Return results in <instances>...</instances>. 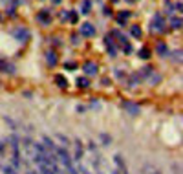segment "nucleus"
<instances>
[{
  "label": "nucleus",
  "mask_w": 183,
  "mask_h": 174,
  "mask_svg": "<svg viewBox=\"0 0 183 174\" xmlns=\"http://www.w3.org/2000/svg\"><path fill=\"white\" fill-rule=\"evenodd\" d=\"M27 174H38V172H33V171H29V172H27Z\"/></svg>",
  "instance_id": "c85d7f7f"
},
{
  "label": "nucleus",
  "mask_w": 183,
  "mask_h": 174,
  "mask_svg": "<svg viewBox=\"0 0 183 174\" xmlns=\"http://www.w3.org/2000/svg\"><path fill=\"white\" fill-rule=\"evenodd\" d=\"M77 84H79L81 88H88V86H90L88 79H84V77H79V79H77Z\"/></svg>",
  "instance_id": "dca6fc26"
},
{
  "label": "nucleus",
  "mask_w": 183,
  "mask_h": 174,
  "mask_svg": "<svg viewBox=\"0 0 183 174\" xmlns=\"http://www.w3.org/2000/svg\"><path fill=\"white\" fill-rule=\"evenodd\" d=\"M11 35H13L18 42H27V40H29V31H27L26 28H16V29L11 31Z\"/></svg>",
  "instance_id": "f257e3e1"
},
{
  "label": "nucleus",
  "mask_w": 183,
  "mask_h": 174,
  "mask_svg": "<svg viewBox=\"0 0 183 174\" xmlns=\"http://www.w3.org/2000/svg\"><path fill=\"white\" fill-rule=\"evenodd\" d=\"M123 108H125V110H128L132 116L139 114V106H137V105H134V103H130V101H123Z\"/></svg>",
  "instance_id": "423d86ee"
},
{
  "label": "nucleus",
  "mask_w": 183,
  "mask_h": 174,
  "mask_svg": "<svg viewBox=\"0 0 183 174\" xmlns=\"http://www.w3.org/2000/svg\"><path fill=\"white\" fill-rule=\"evenodd\" d=\"M128 17H130V11H119V15H117V22H119V24H123Z\"/></svg>",
  "instance_id": "9b49d317"
},
{
  "label": "nucleus",
  "mask_w": 183,
  "mask_h": 174,
  "mask_svg": "<svg viewBox=\"0 0 183 174\" xmlns=\"http://www.w3.org/2000/svg\"><path fill=\"white\" fill-rule=\"evenodd\" d=\"M68 172H70V174H77V171H75L73 165H71V167H68Z\"/></svg>",
  "instance_id": "cd10ccee"
},
{
  "label": "nucleus",
  "mask_w": 183,
  "mask_h": 174,
  "mask_svg": "<svg viewBox=\"0 0 183 174\" xmlns=\"http://www.w3.org/2000/svg\"><path fill=\"white\" fill-rule=\"evenodd\" d=\"M42 145H46L49 150H55V145H53V141H51L48 136H44V138H42Z\"/></svg>",
  "instance_id": "f8f14e48"
},
{
  "label": "nucleus",
  "mask_w": 183,
  "mask_h": 174,
  "mask_svg": "<svg viewBox=\"0 0 183 174\" xmlns=\"http://www.w3.org/2000/svg\"><path fill=\"white\" fill-rule=\"evenodd\" d=\"M174 61H176V62H178V61H181V50L174 51Z\"/></svg>",
  "instance_id": "5701e85b"
},
{
  "label": "nucleus",
  "mask_w": 183,
  "mask_h": 174,
  "mask_svg": "<svg viewBox=\"0 0 183 174\" xmlns=\"http://www.w3.org/2000/svg\"><path fill=\"white\" fill-rule=\"evenodd\" d=\"M57 150V156H59V161L68 169V167H71V160H70V156H68V152L64 150V149H55Z\"/></svg>",
  "instance_id": "f03ea898"
},
{
  "label": "nucleus",
  "mask_w": 183,
  "mask_h": 174,
  "mask_svg": "<svg viewBox=\"0 0 183 174\" xmlns=\"http://www.w3.org/2000/svg\"><path fill=\"white\" fill-rule=\"evenodd\" d=\"M46 61H48V64H49V66H55V64H57V55H55V51H51V50H49V51L46 53Z\"/></svg>",
  "instance_id": "0eeeda50"
},
{
  "label": "nucleus",
  "mask_w": 183,
  "mask_h": 174,
  "mask_svg": "<svg viewBox=\"0 0 183 174\" xmlns=\"http://www.w3.org/2000/svg\"><path fill=\"white\" fill-rule=\"evenodd\" d=\"M181 18H178V17H172V20H170V26L174 28V29H180L181 28Z\"/></svg>",
  "instance_id": "ddd939ff"
},
{
  "label": "nucleus",
  "mask_w": 183,
  "mask_h": 174,
  "mask_svg": "<svg viewBox=\"0 0 183 174\" xmlns=\"http://www.w3.org/2000/svg\"><path fill=\"white\" fill-rule=\"evenodd\" d=\"M38 20H42V22H49V15H48V11H40Z\"/></svg>",
  "instance_id": "a211bd4d"
},
{
  "label": "nucleus",
  "mask_w": 183,
  "mask_h": 174,
  "mask_svg": "<svg viewBox=\"0 0 183 174\" xmlns=\"http://www.w3.org/2000/svg\"><path fill=\"white\" fill-rule=\"evenodd\" d=\"M70 18V11H64V13H60V20H68Z\"/></svg>",
  "instance_id": "b1692460"
},
{
  "label": "nucleus",
  "mask_w": 183,
  "mask_h": 174,
  "mask_svg": "<svg viewBox=\"0 0 183 174\" xmlns=\"http://www.w3.org/2000/svg\"><path fill=\"white\" fill-rule=\"evenodd\" d=\"M55 83L59 84V88H66V86H68V81H66L62 75H55Z\"/></svg>",
  "instance_id": "9d476101"
},
{
  "label": "nucleus",
  "mask_w": 183,
  "mask_h": 174,
  "mask_svg": "<svg viewBox=\"0 0 183 174\" xmlns=\"http://www.w3.org/2000/svg\"><path fill=\"white\" fill-rule=\"evenodd\" d=\"M104 44L108 46V51H110V55L114 57V55H115V48H114V42H112V39H110V37H104Z\"/></svg>",
  "instance_id": "6e6552de"
},
{
  "label": "nucleus",
  "mask_w": 183,
  "mask_h": 174,
  "mask_svg": "<svg viewBox=\"0 0 183 174\" xmlns=\"http://www.w3.org/2000/svg\"><path fill=\"white\" fill-rule=\"evenodd\" d=\"M4 174H15V171L9 169V167H4Z\"/></svg>",
  "instance_id": "bb28decb"
},
{
  "label": "nucleus",
  "mask_w": 183,
  "mask_h": 174,
  "mask_svg": "<svg viewBox=\"0 0 183 174\" xmlns=\"http://www.w3.org/2000/svg\"><path fill=\"white\" fill-rule=\"evenodd\" d=\"M81 158H82V147H81V141L77 139V150H75V160L79 161Z\"/></svg>",
  "instance_id": "4468645a"
},
{
  "label": "nucleus",
  "mask_w": 183,
  "mask_h": 174,
  "mask_svg": "<svg viewBox=\"0 0 183 174\" xmlns=\"http://www.w3.org/2000/svg\"><path fill=\"white\" fill-rule=\"evenodd\" d=\"M81 35H84V37H93V35H95V28L86 22V24L81 26Z\"/></svg>",
  "instance_id": "39448f33"
},
{
  "label": "nucleus",
  "mask_w": 183,
  "mask_h": 174,
  "mask_svg": "<svg viewBox=\"0 0 183 174\" xmlns=\"http://www.w3.org/2000/svg\"><path fill=\"white\" fill-rule=\"evenodd\" d=\"M152 28H156V31H159V33L165 31V20H163V17H161L159 13L154 15V18H152Z\"/></svg>",
  "instance_id": "7ed1b4c3"
},
{
  "label": "nucleus",
  "mask_w": 183,
  "mask_h": 174,
  "mask_svg": "<svg viewBox=\"0 0 183 174\" xmlns=\"http://www.w3.org/2000/svg\"><path fill=\"white\" fill-rule=\"evenodd\" d=\"M139 57H141V59H148V57H150V51H148L147 48H143V50L139 51Z\"/></svg>",
  "instance_id": "412c9836"
},
{
  "label": "nucleus",
  "mask_w": 183,
  "mask_h": 174,
  "mask_svg": "<svg viewBox=\"0 0 183 174\" xmlns=\"http://www.w3.org/2000/svg\"><path fill=\"white\" fill-rule=\"evenodd\" d=\"M130 33L134 35V37H141V29H139V26H132V29H130Z\"/></svg>",
  "instance_id": "6ab92c4d"
},
{
  "label": "nucleus",
  "mask_w": 183,
  "mask_h": 174,
  "mask_svg": "<svg viewBox=\"0 0 183 174\" xmlns=\"http://www.w3.org/2000/svg\"><path fill=\"white\" fill-rule=\"evenodd\" d=\"M101 139H103V143H106V145L112 141V139H110V136H106V134H103V136H101Z\"/></svg>",
  "instance_id": "393cba45"
},
{
  "label": "nucleus",
  "mask_w": 183,
  "mask_h": 174,
  "mask_svg": "<svg viewBox=\"0 0 183 174\" xmlns=\"http://www.w3.org/2000/svg\"><path fill=\"white\" fill-rule=\"evenodd\" d=\"M57 139H59L60 143H64V145H68V138H66V136H62V134H59V136H57Z\"/></svg>",
  "instance_id": "4be33fe9"
},
{
  "label": "nucleus",
  "mask_w": 183,
  "mask_h": 174,
  "mask_svg": "<svg viewBox=\"0 0 183 174\" xmlns=\"http://www.w3.org/2000/svg\"><path fill=\"white\" fill-rule=\"evenodd\" d=\"M66 68H68V70H75L77 64H73V62H66Z\"/></svg>",
  "instance_id": "a878e982"
},
{
  "label": "nucleus",
  "mask_w": 183,
  "mask_h": 174,
  "mask_svg": "<svg viewBox=\"0 0 183 174\" xmlns=\"http://www.w3.org/2000/svg\"><path fill=\"white\" fill-rule=\"evenodd\" d=\"M82 70H84V73L86 75H97V64L95 62H92V61H88V62H84V66H82Z\"/></svg>",
  "instance_id": "20e7f679"
},
{
  "label": "nucleus",
  "mask_w": 183,
  "mask_h": 174,
  "mask_svg": "<svg viewBox=\"0 0 183 174\" xmlns=\"http://www.w3.org/2000/svg\"><path fill=\"white\" fill-rule=\"evenodd\" d=\"M90 7H92V2H90V0H84V2H82V13H84V15H88Z\"/></svg>",
  "instance_id": "f3484780"
},
{
  "label": "nucleus",
  "mask_w": 183,
  "mask_h": 174,
  "mask_svg": "<svg viewBox=\"0 0 183 174\" xmlns=\"http://www.w3.org/2000/svg\"><path fill=\"white\" fill-rule=\"evenodd\" d=\"M0 68H2V70H7V73H13V72H15V66H13V64H7V62H0Z\"/></svg>",
  "instance_id": "2eb2a0df"
},
{
  "label": "nucleus",
  "mask_w": 183,
  "mask_h": 174,
  "mask_svg": "<svg viewBox=\"0 0 183 174\" xmlns=\"http://www.w3.org/2000/svg\"><path fill=\"white\" fill-rule=\"evenodd\" d=\"M53 2H55V4H59V2H60V0H53Z\"/></svg>",
  "instance_id": "c756f323"
},
{
  "label": "nucleus",
  "mask_w": 183,
  "mask_h": 174,
  "mask_svg": "<svg viewBox=\"0 0 183 174\" xmlns=\"http://www.w3.org/2000/svg\"><path fill=\"white\" fill-rule=\"evenodd\" d=\"M156 50H158V53H159L161 57H165V55H167V51H169V50H167V46H165V42H158Z\"/></svg>",
  "instance_id": "1a4fd4ad"
},
{
  "label": "nucleus",
  "mask_w": 183,
  "mask_h": 174,
  "mask_svg": "<svg viewBox=\"0 0 183 174\" xmlns=\"http://www.w3.org/2000/svg\"><path fill=\"white\" fill-rule=\"evenodd\" d=\"M40 172L42 174H55L51 171V167H48V165H40Z\"/></svg>",
  "instance_id": "aec40b11"
}]
</instances>
